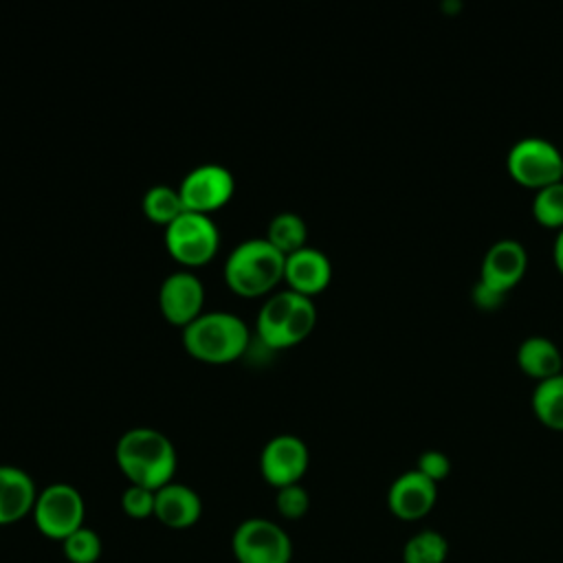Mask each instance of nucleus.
Masks as SVG:
<instances>
[{"label": "nucleus", "instance_id": "16", "mask_svg": "<svg viewBox=\"0 0 563 563\" xmlns=\"http://www.w3.org/2000/svg\"><path fill=\"white\" fill-rule=\"evenodd\" d=\"M200 512H202V501L191 486L169 482L156 490L154 517L161 523L176 530L189 528L200 519Z\"/></svg>", "mask_w": 563, "mask_h": 563}, {"label": "nucleus", "instance_id": "7", "mask_svg": "<svg viewBox=\"0 0 563 563\" xmlns=\"http://www.w3.org/2000/svg\"><path fill=\"white\" fill-rule=\"evenodd\" d=\"M231 550L238 563H290L292 556L286 530L264 517L244 519L231 537Z\"/></svg>", "mask_w": 563, "mask_h": 563}, {"label": "nucleus", "instance_id": "1", "mask_svg": "<svg viewBox=\"0 0 563 563\" xmlns=\"http://www.w3.org/2000/svg\"><path fill=\"white\" fill-rule=\"evenodd\" d=\"M114 460L130 484L152 490L169 484L176 471V449L172 440L154 427H132L121 433L114 446Z\"/></svg>", "mask_w": 563, "mask_h": 563}, {"label": "nucleus", "instance_id": "22", "mask_svg": "<svg viewBox=\"0 0 563 563\" xmlns=\"http://www.w3.org/2000/svg\"><path fill=\"white\" fill-rule=\"evenodd\" d=\"M532 211L541 224L563 227V178L537 189Z\"/></svg>", "mask_w": 563, "mask_h": 563}, {"label": "nucleus", "instance_id": "27", "mask_svg": "<svg viewBox=\"0 0 563 563\" xmlns=\"http://www.w3.org/2000/svg\"><path fill=\"white\" fill-rule=\"evenodd\" d=\"M506 292H508V290L497 288V286L484 282V279H477V282L473 284V290H471L473 301H475L479 308H497V306L504 301Z\"/></svg>", "mask_w": 563, "mask_h": 563}, {"label": "nucleus", "instance_id": "9", "mask_svg": "<svg viewBox=\"0 0 563 563\" xmlns=\"http://www.w3.org/2000/svg\"><path fill=\"white\" fill-rule=\"evenodd\" d=\"M233 187H235V178L229 172V167L209 161L191 167L183 176L178 185V194L185 209L209 213L222 207L231 198Z\"/></svg>", "mask_w": 563, "mask_h": 563}, {"label": "nucleus", "instance_id": "10", "mask_svg": "<svg viewBox=\"0 0 563 563\" xmlns=\"http://www.w3.org/2000/svg\"><path fill=\"white\" fill-rule=\"evenodd\" d=\"M308 446L295 433H277L273 435L260 455V468L268 484L282 488L288 484H297L308 468Z\"/></svg>", "mask_w": 563, "mask_h": 563}, {"label": "nucleus", "instance_id": "20", "mask_svg": "<svg viewBox=\"0 0 563 563\" xmlns=\"http://www.w3.org/2000/svg\"><path fill=\"white\" fill-rule=\"evenodd\" d=\"M141 205L150 220L161 222L165 227L185 211L178 187H169V185H152L150 189H145Z\"/></svg>", "mask_w": 563, "mask_h": 563}, {"label": "nucleus", "instance_id": "14", "mask_svg": "<svg viewBox=\"0 0 563 563\" xmlns=\"http://www.w3.org/2000/svg\"><path fill=\"white\" fill-rule=\"evenodd\" d=\"M526 264H528L526 246L515 238H501L486 249L479 279L497 288L510 290V286H515L521 279Z\"/></svg>", "mask_w": 563, "mask_h": 563}, {"label": "nucleus", "instance_id": "26", "mask_svg": "<svg viewBox=\"0 0 563 563\" xmlns=\"http://www.w3.org/2000/svg\"><path fill=\"white\" fill-rule=\"evenodd\" d=\"M420 473H424L429 479H433L435 484L440 479H444L451 471V460L444 451H438V449H427L418 455V466H416Z\"/></svg>", "mask_w": 563, "mask_h": 563}, {"label": "nucleus", "instance_id": "11", "mask_svg": "<svg viewBox=\"0 0 563 563\" xmlns=\"http://www.w3.org/2000/svg\"><path fill=\"white\" fill-rule=\"evenodd\" d=\"M205 286L200 277L187 268L172 271L158 286V306L167 321L187 325L202 312Z\"/></svg>", "mask_w": 563, "mask_h": 563}, {"label": "nucleus", "instance_id": "6", "mask_svg": "<svg viewBox=\"0 0 563 563\" xmlns=\"http://www.w3.org/2000/svg\"><path fill=\"white\" fill-rule=\"evenodd\" d=\"M86 504L81 493L66 482H53L37 490L33 506V519L37 530L48 537L64 541L77 528L84 526Z\"/></svg>", "mask_w": 563, "mask_h": 563}, {"label": "nucleus", "instance_id": "13", "mask_svg": "<svg viewBox=\"0 0 563 563\" xmlns=\"http://www.w3.org/2000/svg\"><path fill=\"white\" fill-rule=\"evenodd\" d=\"M332 275V264L330 257L317 249L303 244L301 249L292 251L284 260V279L288 282L290 290H297L301 295H312L319 292L321 288L328 286Z\"/></svg>", "mask_w": 563, "mask_h": 563}, {"label": "nucleus", "instance_id": "3", "mask_svg": "<svg viewBox=\"0 0 563 563\" xmlns=\"http://www.w3.org/2000/svg\"><path fill=\"white\" fill-rule=\"evenodd\" d=\"M284 260L286 255L266 238H249L229 251L224 279L238 295H264L284 277Z\"/></svg>", "mask_w": 563, "mask_h": 563}, {"label": "nucleus", "instance_id": "19", "mask_svg": "<svg viewBox=\"0 0 563 563\" xmlns=\"http://www.w3.org/2000/svg\"><path fill=\"white\" fill-rule=\"evenodd\" d=\"M308 238L306 220L295 211H279L268 220L266 240L277 246L284 255L301 249Z\"/></svg>", "mask_w": 563, "mask_h": 563}, {"label": "nucleus", "instance_id": "17", "mask_svg": "<svg viewBox=\"0 0 563 563\" xmlns=\"http://www.w3.org/2000/svg\"><path fill=\"white\" fill-rule=\"evenodd\" d=\"M517 361L526 374L537 376L539 380L563 372V354L559 345L543 334L526 336L517 347Z\"/></svg>", "mask_w": 563, "mask_h": 563}, {"label": "nucleus", "instance_id": "25", "mask_svg": "<svg viewBox=\"0 0 563 563\" xmlns=\"http://www.w3.org/2000/svg\"><path fill=\"white\" fill-rule=\"evenodd\" d=\"M154 497H156V490L139 484H130L121 495V506L128 517L145 519L154 515Z\"/></svg>", "mask_w": 563, "mask_h": 563}, {"label": "nucleus", "instance_id": "2", "mask_svg": "<svg viewBox=\"0 0 563 563\" xmlns=\"http://www.w3.org/2000/svg\"><path fill=\"white\" fill-rule=\"evenodd\" d=\"M251 332L246 321L229 310L200 312L183 328L185 350L207 363H227L244 354Z\"/></svg>", "mask_w": 563, "mask_h": 563}, {"label": "nucleus", "instance_id": "5", "mask_svg": "<svg viewBox=\"0 0 563 563\" xmlns=\"http://www.w3.org/2000/svg\"><path fill=\"white\" fill-rule=\"evenodd\" d=\"M165 246L180 264H205L220 246L218 224L209 213L185 209L165 227Z\"/></svg>", "mask_w": 563, "mask_h": 563}, {"label": "nucleus", "instance_id": "12", "mask_svg": "<svg viewBox=\"0 0 563 563\" xmlns=\"http://www.w3.org/2000/svg\"><path fill=\"white\" fill-rule=\"evenodd\" d=\"M438 497V484L429 479L418 468L400 473L389 490H387V504L389 510L405 521L422 519L435 504Z\"/></svg>", "mask_w": 563, "mask_h": 563}, {"label": "nucleus", "instance_id": "24", "mask_svg": "<svg viewBox=\"0 0 563 563\" xmlns=\"http://www.w3.org/2000/svg\"><path fill=\"white\" fill-rule=\"evenodd\" d=\"M277 510L282 517L286 519H299L308 512L310 508V495L308 490L297 482V484H288L277 488V497H275Z\"/></svg>", "mask_w": 563, "mask_h": 563}, {"label": "nucleus", "instance_id": "21", "mask_svg": "<svg viewBox=\"0 0 563 563\" xmlns=\"http://www.w3.org/2000/svg\"><path fill=\"white\" fill-rule=\"evenodd\" d=\"M446 554H449V543L435 530L416 532L402 548L405 563H444Z\"/></svg>", "mask_w": 563, "mask_h": 563}, {"label": "nucleus", "instance_id": "15", "mask_svg": "<svg viewBox=\"0 0 563 563\" xmlns=\"http://www.w3.org/2000/svg\"><path fill=\"white\" fill-rule=\"evenodd\" d=\"M37 488L33 477L13 464H0V526L15 523L33 512Z\"/></svg>", "mask_w": 563, "mask_h": 563}, {"label": "nucleus", "instance_id": "8", "mask_svg": "<svg viewBox=\"0 0 563 563\" xmlns=\"http://www.w3.org/2000/svg\"><path fill=\"white\" fill-rule=\"evenodd\" d=\"M506 165L515 180L537 189L563 178V152L543 136L515 141L508 150Z\"/></svg>", "mask_w": 563, "mask_h": 563}, {"label": "nucleus", "instance_id": "4", "mask_svg": "<svg viewBox=\"0 0 563 563\" xmlns=\"http://www.w3.org/2000/svg\"><path fill=\"white\" fill-rule=\"evenodd\" d=\"M317 321V306L308 295L297 290H277L257 312V336L268 347H288L306 339Z\"/></svg>", "mask_w": 563, "mask_h": 563}, {"label": "nucleus", "instance_id": "23", "mask_svg": "<svg viewBox=\"0 0 563 563\" xmlns=\"http://www.w3.org/2000/svg\"><path fill=\"white\" fill-rule=\"evenodd\" d=\"M64 554L70 563H95L101 556V539L92 528H77L62 541Z\"/></svg>", "mask_w": 563, "mask_h": 563}, {"label": "nucleus", "instance_id": "28", "mask_svg": "<svg viewBox=\"0 0 563 563\" xmlns=\"http://www.w3.org/2000/svg\"><path fill=\"white\" fill-rule=\"evenodd\" d=\"M554 264L559 266V271L563 273V227L559 229L556 238H554Z\"/></svg>", "mask_w": 563, "mask_h": 563}, {"label": "nucleus", "instance_id": "18", "mask_svg": "<svg viewBox=\"0 0 563 563\" xmlns=\"http://www.w3.org/2000/svg\"><path fill=\"white\" fill-rule=\"evenodd\" d=\"M532 407L545 427L563 429V372L541 378L534 385Z\"/></svg>", "mask_w": 563, "mask_h": 563}]
</instances>
